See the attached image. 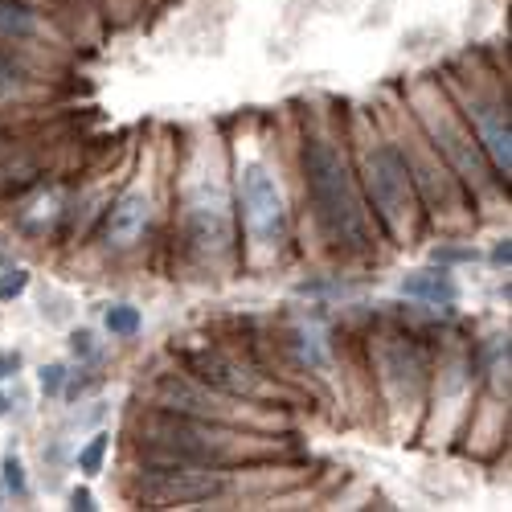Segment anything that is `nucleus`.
<instances>
[{"label":"nucleus","instance_id":"nucleus-15","mask_svg":"<svg viewBox=\"0 0 512 512\" xmlns=\"http://www.w3.org/2000/svg\"><path fill=\"white\" fill-rule=\"evenodd\" d=\"M25 283H29V275H25V271H9L5 279H0V300H13V295H21V291H25Z\"/></svg>","mask_w":512,"mask_h":512},{"label":"nucleus","instance_id":"nucleus-2","mask_svg":"<svg viewBox=\"0 0 512 512\" xmlns=\"http://www.w3.org/2000/svg\"><path fill=\"white\" fill-rule=\"evenodd\" d=\"M369 168V193L377 205V218L394 238H406L414 230L418 218V193H414V177H410V164L394 144H381L369 152L365 160Z\"/></svg>","mask_w":512,"mask_h":512},{"label":"nucleus","instance_id":"nucleus-16","mask_svg":"<svg viewBox=\"0 0 512 512\" xmlns=\"http://www.w3.org/2000/svg\"><path fill=\"white\" fill-rule=\"evenodd\" d=\"M62 377H66L62 365H46V369L37 373V381H41V390H46V394H58L62 390Z\"/></svg>","mask_w":512,"mask_h":512},{"label":"nucleus","instance_id":"nucleus-10","mask_svg":"<svg viewBox=\"0 0 512 512\" xmlns=\"http://www.w3.org/2000/svg\"><path fill=\"white\" fill-rule=\"evenodd\" d=\"M402 291L414 295V300L435 304V308H451L459 300V287L447 271H414V275L402 279Z\"/></svg>","mask_w":512,"mask_h":512},{"label":"nucleus","instance_id":"nucleus-1","mask_svg":"<svg viewBox=\"0 0 512 512\" xmlns=\"http://www.w3.org/2000/svg\"><path fill=\"white\" fill-rule=\"evenodd\" d=\"M304 181H308L316 222L324 226L328 242L340 250H369V218H365L361 193L353 185L345 156L324 136H308L304 144Z\"/></svg>","mask_w":512,"mask_h":512},{"label":"nucleus","instance_id":"nucleus-7","mask_svg":"<svg viewBox=\"0 0 512 512\" xmlns=\"http://www.w3.org/2000/svg\"><path fill=\"white\" fill-rule=\"evenodd\" d=\"M148 222H152V201L144 193H123L115 201V209L107 213L103 242L115 246V250H127V246L140 242V234L148 230Z\"/></svg>","mask_w":512,"mask_h":512},{"label":"nucleus","instance_id":"nucleus-19","mask_svg":"<svg viewBox=\"0 0 512 512\" xmlns=\"http://www.w3.org/2000/svg\"><path fill=\"white\" fill-rule=\"evenodd\" d=\"M91 340H95V336H91L87 328H82V332H74V336H70V353H74V357H87V353L95 349Z\"/></svg>","mask_w":512,"mask_h":512},{"label":"nucleus","instance_id":"nucleus-22","mask_svg":"<svg viewBox=\"0 0 512 512\" xmlns=\"http://www.w3.org/2000/svg\"><path fill=\"white\" fill-rule=\"evenodd\" d=\"M435 259H447V263H455V259H472V250H435Z\"/></svg>","mask_w":512,"mask_h":512},{"label":"nucleus","instance_id":"nucleus-6","mask_svg":"<svg viewBox=\"0 0 512 512\" xmlns=\"http://www.w3.org/2000/svg\"><path fill=\"white\" fill-rule=\"evenodd\" d=\"M422 123L431 127V136L439 140V148H443V156L459 168V173L472 181L480 168H484V160H480V148H476V140L463 132V127L451 119V115H435V111H422Z\"/></svg>","mask_w":512,"mask_h":512},{"label":"nucleus","instance_id":"nucleus-9","mask_svg":"<svg viewBox=\"0 0 512 512\" xmlns=\"http://www.w3.org/2000/svg\"><path fill=\"white\" fill-rule=\"evenodd\" d=\"M476 119H480V140H484V148H488V156H492V164H496V173H504V181H508V168H512L508 111H500V107H480Z\"/></svg>","mask_w":512,"mask_h":512},{"label":"nucleus","instance_id":"nucleus-14","mask_svg":"<svg viewBox=\"0 0 512 512\" xmlns=\"http://www.w3.org/2000/svg\"><path fill=\"white\" fill-rule=\"evenodd\" d=\"M107 447H111V439L107 435H95L87 447H82V455H78V467L87 476H99L103 472V459H107Z\"/></svg>","mask_w":512,"mask_h":512},{"label":"nucleus","instance_id":"nucleus-3","mask_svg":"<svg viewBox=\"0 0 512 512\" xmlns=\"http://www.w3.org/2000/svg\"><path fill=\"white\" fill-rule=\"evenodd\" d=\"M242 222L254 246H283L291 218H287V201L279 181L267 173L263 164H246L242 168Z\"/></svg>","mask_w":512,"mask_h":512},{"label":"nucleus","instance_id":"nucleus-23","mask_svg":"<svg viewBox=\"0 0 512 512\" xmlns=\"http://www.w3.org/2000/svg\"><path fill=\"white\" fill-rule=\"evenodd\" d=\"M492 259H496V263H504V267H508V238H504V242H500V246H496V250H492Z\"/></svg>","mask_w":512,"mask_h":512},{"label":"nucleus","instance_id":"nucleus-24","mask_svg":"<svg viewBox=\"0 0 512 512\" xmlns=\"http://www.w3.org/2000/svg\"><path fill=\"white\" fill-rule=\"evenodd\" d=\"M0 414H9V398L5 394H0Z\"/></svg>","mask_w":512,"mask_h":512},{"label":"nucleus","instance_id":"nucleus-18","mask_svg":"<svg viewBox=\"0 0 512 512\" xmlns=\"http://www.w3.org/2000/svg\"><path fill=\"white\" fill-rule=\"evenodd\" d=\"M17 82H21V70L9 58H0V91H13Z\"/></svg>","mask_w":512,"mask_h":512},{"label":"nucleus","instance_id":"nucleus-20","mask_svg":"<svg viewBox=\"0 0 512 512\" xmlns=\"http://www.w3.org/2000/svg\"><path fill=\"white\" fill-rule=\"evenodd\" d=\"M21 369V353H0V377H13Z\"/></svg>","mask_w":512,"mask_h":512},{"label":"nucleus","instance_id":"nucleus-12","mask_svg":"<svg viewBox=\"0 0 512 512\" xmlns=\"http://www.w3.org/2000/svg\"><path fill=\"white\" fill-rule=\"evenodd\" d=\"M0 33L5 37H33L37 21H33L29 9L17 5V0H0Z\"/></svg>","mask_w":512,"mask_h":512},{"label":"nucleus","instance_id":"nucleus-11","mask_svg":"<svg viewBox=\"0 0 512 512\" xmlns=\"http://www.w3.org/2000/svg\"><path fill=\"white\" fill-rule=\"evenodd\" d=\"M197 369H201V377L209 381V386H222V390H230V394H246V390H254V381H250L246 373H238V365H230V361L201 357Z\"/></svg>","mask_w":512,"mask_h":512},{"label":"nucleus","instance_id":"nucleus-17","mask_svg":"<svg viewBox=\"0 0 512 512\" xmlns=\"http://www.w3.org/2000/svg\"><path fill=\"white\" fill-rule=\"evenodd\" d=\"M5 484H9L13 492H25V467H21V459H17V455H9V459H5Z\"/></svg>","mask_w":512,"mask_h":512},{"label":"nucleus","instance_id":"nucleus-4","mask_svg":"<svg viewBox=\"0 0 512 512\" xmlns=\"http://www.w3.org/2000/svg\"><path fill=\"white\" fill-rule=\"evenodd\" d=\"M185 230L201 254H226L230 250L234 213H230V193L218 177H201L185 193Z\"/></svg>","mask_w":512,"mask_h":512},{"label":"nucleus","instance_id":"nucleus-5","mask_svg":"<svg viewBox=\"0 0 512 512\" xmlns=\"http://www.w3.org/2000/svg\"><path fill=\"white\" fill-rule=\"evenodd\" d=\"M140 492L156 504H197L222 492V480L201 472V467H148Z\"/></svg>","mask_w":512,"mask_h":512},{"label":"nucleus","instance_id":"nucleus-8","mask_svg":"<svg viewBox=\"0 0 512 512\" xmlns=\"http://www.w3.org/2000/svg\"><path fill=\"white\" fill-rule=\"evenodd\" d=\"M381 369H386V386H398V398H418L426 365L410 340L390 336V345L381 349Z\"/></svg>","mask_w":512,"mask_h":512},{"label":"nucleus","instance_id":"nucleus-21","mask_svg":"<svg viewBox=\"0 0 512 512\" xmlns=\"http://www.w3.org/2000/svg\"><path fill=\"white\" fill-rule=\"evenodd\" d=\"M70 504H74V508H82V512H91V508H95V504H91V492H87V488H78V492L70 496Z\"/></svg>","mask_w":512,"mask_h":512},{"label":"nucleus","instance_id":"nucleus-13","mask_svg":"<svg viewBox=\"0 0 512 512\" xmlns=\"http://www.w3.org/2000/svg\"><path fill=\"white\" fill-rule=\"evenodd\" d=\"M103 324H107L111 336H123V340H127V336L140 332L144 320H140V308H132V304H111L107 316H103Z\"/></svg>","mask_w":512,"mask_h":512}]
</instances>
